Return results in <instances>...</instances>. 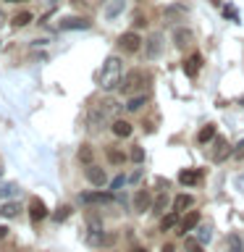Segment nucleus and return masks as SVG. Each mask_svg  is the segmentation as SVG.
<instances>
[{
	"instance_id": "obj_1",
	"label": "nucleus",
	"mask_w": 244,
	"mask_h": 252,
	"mask_svg": "<svg viewBox=\"0 0 244 252\" xmlns=\"http://www.w3.org/2000/svg\"><path fill=\"white\" fill-rule=\"evenodd\" d=\"M118 110H121V105H118L116 100H110V97L97 100L92 105V110H90V129H94V131L105 129V126L118 116Z\"/></svg>"
},
{
	"instance_id": "obj_2",
	"label": "nucleus",
	"mask_w": 244,
	"mask_h": 252,
	"mask_svg": "<svg viewBox=\"0 0 244 252\" xmlns=\"http://www.w3.org/2000/svg\"><path fill=\"white\" fill-rule=\"evenodd\" d=\"M97 84L102 90H113L116 84H121V58H116V55L105 58V63H102V68L97 74Z\"/></svg>"
},
{
	"instance_id": "obj_3",
	"label": "nucleus",
	"mask_w": 244,
	"mask_h": 252,
	"mask_svg": "<svg viewBox=\"0 0 244 252\" xmlns=\"http://www.w3.org/2000/svg\"><path fill=\"white\" fill-rule=\"evenodd\" d=\"M147 84H150V76L145 74V71H131V74L118 84V90H121L123 94H134V92H139L142 87H147Z\"/></svg>"
},
{
	"instance_id": "obj_4",
	"label": "nucleus",
	"mask_w": 244,
	"mask_h": 252,
	"mask_svg": "<svg viewBox=\"0 0 244 252\" xmlns=\"http://www.w3.org/2000/svg\"><path fill=\"white\" fill-rule=\"evenodd\" d=\"M118 47H121L123 53H129V55H134V53H139L142 50V37L137 34V32H123L121 37H118Z\"/></svg>"
},
{
	"instance_id": "obj_5",
	"label": "nucleus",
	"mask_w": 244,
	"mask_h": 252,
	"mask_svg": "<svg viewBox=\"0 0 244 252\" xmlns=\"http://www.w3.org/2000/svg\"><path fill=\"white\" fill-rule=\"evenodd\" d=\"M160 53H163V34L155 32V34H150V39H147L145 55H147V61H155V58H160Z\"/></svg>"
},
{
	"instance_id": "obj_6",
	"label": "nucleus",
	"mask_w": 244,
	"mask_h": 252,
	"mask_svg": "<svg viewBox=\"0 0 244 252\" xmlns=\"http://www.w3.org/2000/svg\"><path fill=\"white\" fill-rule=\"evenodd\" d=\"M84 176H87V181H90L92 187H105L108 184V173L102 171V168H97V165H87V171H84Z\"/></svg>"
},
{
	"instance_id": "obj_7",
	"label": "nucleus",
	"mask_w": 244,
	"mask_h": 252,
	"mask_svg": "<svg viewBox=\"0 0 244 252\" xmlns=\"http://www.w3.org/2000/svg\"><path fill=\"white\" fill-rule=\"evenodd\" d=\"M90 27H92V21L84 19V16H66V19L58 24V29H63V32H68V29H90Z\"/></svg>"
},
{
	"instance_id": "obj_8",
	"label": "nucleus",
	"mask_w": 244,
	"mask_h": 252,
	"mask_svg": "<svg viewBox=\"0 0 244 252\" xmlns=\"http://www.w3.org/2000/svg\"><path fill=\"white\" fill-rule=\"evenodd\" d=\"M200 68H202V55H200V53H192V55L184 61V74H186L189 79H194L197 74H200Z\"/></svg>"
},
{
	"instance_id": "obj_9",
	"label": "nucleus",
	"mask_w": 244,
	"mask_h": 252,
	"mask_svg": "<svg viewBox=\"0 0 244 252\" xmlns=\"http://www.w3.org/2000/svg\"><path fill=\"white\" fill-rule=\"evenodd\" d=\"M213 147H215V150H213V160H226V158L228 155H231V147H228V142L223 139V137H215V139H213Z\"/></svg>"
},
{
	"instance_id": "obj_10",
	"label": "nucleus",
	"mask_w": 244,
	"mask_h": 252,
	"mask_svg": "<svg viewBox=\"0 0 244 252\" xmlns=\"http://www.w3.org/2000/svg\"><path fill=\"white\" fill-rule=\"evenodd\" d=\"M87 242H90L92 247H102V244L108 242V236H105V231H102L100 220H94V223H92V228H90V236H87Z\"/></svg>"
},
{
	"instance_id": "obj_11",
	"label": "nucleus",
	"mask_w": 244,
	"mask_h": 252,
	"mask_svg": "<svg viewBox=\"0 0 244 252\" xmlns=\"http://www.w3.org/2000/svg\"><path fill=\"white\" fill-rule=\"evenodd\" d=\"M150 202H152V197H150L147 189H137V194H134V213H147Z\"/></svg>"
},
{
	"instance_id": "obj_12",
	"label": "nucleus",
	"mask_w": 244,
	"mask_h": 252,
	"mask_svg": "<svg viewBox=\"0 0 244 252\" xmlns=\"http://www.w3.org/2000/svg\"><path fill=\"white\" fill-rule=\"evenodd\" d=\"M82 202H94V205H108V202H113V194L110 192H84L82 194Z\"/></svg>"
},
{
	"instance_id": "obj_13",
	"label": "nucleus",
	"mask_w": 244,
	"mask_h": 252,
	"mask_svg": "<svg viewBox=\"0 0 244 252\" xmlns=\"http://www.w3.org/2000/svg\"><path fill=\"white\" fill-rule=\"evenodd\" d=\"M200 226V213L192 210V213H186L184 218H181V223H179V234H186V231H192V228Z\"/></svg>"
},
{
	"instance_id": "obj_14",
	"label": "nucleus",
	"mask_w": 244,
	"mask_h": 252,
	"mask_svg": "<svg viewBox=\"0 0 244 252\" xmlns=\"http://www.w3.org/2000/svg\"><path fill=\"white\" fill-rule=\"evenodd\" d=\"M173 42H176V47H189L194 42V32L192 29H176L173 32Z\"/></svg>"
},
{
	"instance_id": "obj_15",
	"label": "nucleus",
	"mask_w": 244,
	"mask_h": 252,
	"mask_svg": "<svg viewBox=\"0 0 244 252\" xmlns=\"http://www.w3.org/2000/svg\"><path fill=\"white\" fill-rule=\"evenodd\" d=\"M29 213H31V218H34V220H42L47 216V205L39 200V197H31V200H29Z\"/></svg>"
},
{
	"instance_id": "obj_16",
	"label": "nucleus",
	"mask_w": 244,
	"mask_h": 252,
	"mask_svg": "<svg viewBox=\"0 0 244 252\" xmlns=\"http://www.w3.org/2000/svg\"><path fill=\"white\" fill-rule=\"evenodd\" d=\"M123 8H126V3H123V0H110V3L105 5V11H102V16H105L108 21H113L116 16L123 11Z\"/></svg>"
},
{
	"instance_id": "obj_17",
	"label": "nucleus",
	"mask_w": 244,
	"mask_h": 252,
	"mask_svg": "<svg viewBox=\"0 0 244 252\" xmlns=\"http://www.w3.org/2000/svg\"><path fill=\"white\" fill-rule=\"evenodd\" d=\"M200 176H202L200 171H192V168H186V171H181V173H179V181H181L184 187H194L197 181H200Z\"/></svg>"
},
{
	"instance_id": "obj_18",
	"label": "nucleus",
	"mask_w": 244,
	"mask_h": 252,
	"mask_svg": "<svg viewBox=\"0 0 244 252\" xmlns=\"http://www.w3.org/2000/svg\"><path fill=\"white\" fill-rule=\"evenodd\" d=\"M113 134L116 137H121V139H126V137H131V124L129 121H113Z\"/></svg>"
},
{
	"instance_id": "obj_19",
	"label": "nucleus",
	"mask_w": 244,
	"mask_h": 252,
	"mask_svg": "<svg viewBox=\"0 0 244 252\" xmlns=\"http://www.w3.org/2000/svg\"><path fill=\"white\" fill-rule=\"evenodd\" d=\"M147 105V94H134V97L126 102V110H129V113H137V110H142Z\"/></svg>"
},
{
	"instance_id": "obj_20",
	"label": "nucleus",
	"mask_w": 244,
	"mask_h": 252,
	"mask_svg": "<svg viewBox=\"0 0 244 252\" xmlns=\"http://www.w3.org/2000/svg\"><path fill=\"white\" fill-rule=\"evenodd\" d=\"M19 213H21L19 202H3V205H0V216H3V218H16Z\"/></svg>"
},
{
	"instance_id": "obj_21",
	"label": "nucleus",
	"mask_w": 244,
	"mask_h": 252,
	"mask_svg": "<svg viewBox=\"0 0 244 252\" xmlns=\"http://www.w3.org/2000/svg\"><path fill=\"white\" fill-rule=\"evenodd\" d=\"M176 223H181V218H179V210H173V213H168V216H163V220H160V231H171Z\"/></svg>"
},
{
	"instance_id": "obj_22",
	"label": "nucleus",
	"mask_w": 244,
	"mask_h": 252,
	"mask_svg": "<svg viewBox=\"0 0 244 252\" xmlns=\"http://www.w3.org/2000/svg\"><path fill=\"white\" fill-rule=\"evenodd\" d=\"M213 139H215V126L213 124L202 126V131L197 134V142H200V145H208V142H213Z\"/></svg>"
},
{
	"instance_id": "obj_23",
	"label": "nucleus",
	"mask_w": 244,
	"mask_h": 252,
	"mask_svg": "<svg viewBox=\"0 0 244 252\" xmlns=\"http://www.w3.org/2000/svg\"><path fill=\"white\" fill-rule=\"evenodd\" d=\"M194 205V197L192 194H179L176 200H173V210H186Z\"/></svg>"
},
{
	"instance_id": "obj_24",
	"label": "nucleus",
	"mask_w": 244,
	"mask_h": 252,
	"mask_svg": "<svg viewBox=\"0 0 244 252\" xmlns=\"http://www.w3.org/2000/svg\"><path fill=\"white\" fill-rule=\"evenodd\" d=\"M228 252H244V242L239 234H228Z\"/></svg>"
},
{
	"instance_id": "obj_25",
	"label": "nucleus",
	"mask_w": 244,
	"mask_h": 252,
	"mask_svg": "<svg viewBox=\"0 0 244 252\" xmlns=\"http://www.w3.org/2000/svg\"><path fill=\"white\" fill-rule=\"evenodd\" d=\"M31 21V13L29 11H21V13H16L13 16V19H11V24H13V27L16 29H21V27H27V24Z\"/></svg>"
},
{
	"instance_id": "obj_26",
	"label": "nucleus",
	"mask_w": 244,
	"mask_h": 252,
	"mask_svg": "<svg viewBox=\"0 0 244 252\" xmlns=\"http://www.w3.org/2000/svg\"><path fill=\"white\" fill-rule=\"evenodd\" d=\"M79 160H82L84 165H92L94 153H92V147H90V145H82V147H79Z\"/></svg>"
},
{
	"instance_id": "obj_27",
	"label": "nucleus",
	"mask_w": 244,
	"mask_h": 252,
	"mask_svg": "<svg viewBox=\"0 0 244 252\" xmlns=\"http://www.w3.org/2000/svg\"><path fill=\"white\" fill-rule=\"evenodd\" d=\"M184 250L186 252H205V244L200 239H192V236H189V239L184 242Z\"/></svg>"
},
{
	"instance_id": "obj_28",
	"label": "nucleus",
	"mask_w": 244,
	"mask_h": 252,
	"mask_svg": "<svg viewBox=\"0 0 244 252\" xmlns=\"http://www.w3.org/2000/svg\"><path fill=\"white\" fill-rule=\"evenodd\" d=\"M108 160L116 163V165H121V163L126 160V155L121 153V150H116V147H108Z\"/></svg>"
},
{
	"instance_id": "obj_29",
	"label": "nucleus",
	"mask_w": 244,
	"mask_h": 252,
	"mask_svg": "<svg viewBox=\"0 0 244 252\" xmlns=\"http://www.w3.org/2000/svg\"><path fill=\"white\" fill-rule=\"evenodd\" d=\"M68 216H71V205H61V208L55 210V216H53V218H55V220H66Z\"/></svg>"
},
{
	"instance_id": "obj_30",
	"label": "nucleus",
	"mask_w": 244,
	"mask_h": 252,
	"mask_svg": "<svg viewBox=\"0 0 244 252\" xmlns=\"http://www.w3.org/2000/svg\"><path fill=\"white\" fill-rule=\"evenodd\" d=\"M210 239H213V226H202V228H200V242L208 244Z\"/></svg>"
},
{
	"instance_id": "obj_31",
	"label": "nucleus",
	"mask_w": 244,
	"mask_h": 252,
	"mask_svg": "<svg viewBox=\"0 0 244 252\" xmlns=\"http://www.w3.org/2000/svg\"><path fill=\"white\" fill-rule=\"evenodd\" d=\"M186 13V8H181V5H171V8H165V16L168 19H173V16H184Z\"/></svg>"
},
{
	"instance_id": "obj_32",
	"label": "nucleus",
	"mask_w": 244,
	"mask_h": 252,
	"mask_svg": "<svg viewBox=\"0 0 244 252\" xmlns=\"http://www.w3.org/2000/svg\"><path fill=\"white\" fill-rule=\"evenodd\" d=\"M129 158H131L134 163H142V160H145V150H142V147H134Z\"/></svg>"
},
{
	"instance_id": "obj_33",
	"label": "nucleus",
	"mask_w": 244,
	"mask_h": 252,
	"mask_svg": "<svg viewBox=\"0 0 244 252\" xmlns=\"http://www.w3.org/2000/svg\"><path fill=\"white\" fill-rule=\"evenodd\" d=\"M16 194V184H3L0 187V197H13Z\"/></svg>"
},
{
	"instance_id": "obj_34",
	"label": "nucleus",
	"mask_w": 244,
	"mask_h": 252,
	"mask_svg": "<svg viewBox=\"0 0 244 252\" xmlns=\"http://www.w3.org/2000/svg\"><path fill=\"white\" fill-rule=\"evenodd\" d=\"M165 205H168V194H157V200H155V213H160Z\"/></svg>"
},
{
	"instance_id": "obj_35",
	"label": "nucleus",
	"mask_w": 244,
	"mask_h": 252,
	"mask_svg": "<svg viewBox=\"0 0 244 252\" xmlns=\"http://www.w3.org/2000/svg\"><path fill=\"white\" fill-rule=\"evenodd\" d=\"M223 16H226V19H231V21H239V16H236V11H234L231 5H226V8H223Z\"/></svg>"
},
{
	"instance_id": "obj_36",
	"label": "nucleus",
	"mask_w": 244,
	"mask_h": 252,
	"mask_svg": "<svg viewBox=\"0 0 244 252\" xmlns=\"http://www.w3.org/2000/svg\"><path fill=\"white\" fill-rule=\"evenodd\" d=\"M134 24H137V27H147V21H145L142 13H134Z\"/></svg>"
},
{
	"instance_id": "obj_37",
	"label": "nucleus",
	"mask_w": 244,
	"mask_h": 252,
	"mask_svg": "<svg viewBox=\"0 0 244 252\" xmlns=\"http://www.w3.org/2000/svg\"><path fill=\"white\" fill-rule=\"evenodd\" d=\"M123 181H126L123 176H116V179H113V184H110V189H121V187H123Z\"/></svg>"
},
{
	"instance_id": "obj_38",
	"label": "nucleus",
	"mask_w": 244,
	"mask_h": 252,
	"mask_svg": "<svg viewBox=\"0 0 244 252\" xmlns=\"http://www.w3.org/2000/svg\"><path fill=\"white\" fill-rule=\"evenodd\" d=\"M234 155H236V158H239V155H244V139H242V142H239V145H236V147H234Z\"/></svg>"
},
{
	"instance_id": "obj_39",
	"label": "nucleus",
	"mask_w": 244,
	"mask_h": 252,
	"mask_svg": "<svg viewBox=\"0 0 244 252\" xmlns=\"http://www.w3.org/2000/svg\"><path fill=\"white\" fill-rule=\"evenodd\" d=\"M129 252H147V250H145V247H139V244H134V247H131Z\"/></svg>"
},
{
	"instance_id": "obj_40",
	"label": "nucleus",
	"mask_w": 244,
	"mask_h": 252,
	"mask_svg": "<svg viewBox=\"0 0 244 252\" xmlns=\"http://www.w3.org/2000/svg\"><path fill=\"white\" fill-rule=\"evenodd\" d=\"M5 21H8V19H5V13H3V11H0V29H3V27H5Z\"/></svg>"
},
{
	"instance_id": "obj_41",
	"label": "nucleus",
	"mask_w": 244,
	"mask_h": 252,
	"mask_svg": "<svg viewBox=\"0 0 244 252\" xmlns=\"http://www.w3.org/2000/svg\"><path fill=\"white\" fill-rule=\"evenodd\" d=\"M5 236H8V228H5V226H0V239H5Z\"/></svg>"
},
{
	"instance_id": "obj_42",
	"label": "nucleus",
	"mask_w": 244,
	"mask_h": 252,
	"mask_svg": "<svg viewBox=\"0 0 244 252\" xmlns=\"http://www.w3.org/2000/svg\"><path fill=\"white\" fill-rule=\"evenodd\" d=\"M163 252H176V247H173V244H165V247H163Z\"/></svg>"
},
{
	"instance_id": "obj_43",
	"label": "nucleus",
	"mask_w": 244,
	"mask_h": 252,
	"mask_svg": "<svg viewBox=\"0 0 244 252\" xmlns=\"http://www.w3.org/2000/svg\"><path fill=\"white\" fill-rule=\"evenodd\" d=\"M8 3H24V0H8Z\"/></svg>"
},
{
	"instance_id": "obj_44",
	"label": "nucleus",
	"mask_w": 244,
	"mask_h": 252,
	"mask_svg": "<svg viewBox=\"0 0 244 252\" xmlns=\"http://www.w3.org/2000/svg\"><path fill=\"white\" fill-rule=\"evenodd\" d=\"M239 105H242V108H244V97H242V100H239Z\"/></svg>"
},
{
	"instance_id": "obj_45",
	"label": "nucleus",
	"mask_w": 244,
	"mask_h": 252,
	"mask_svg": "<svg viewBox=\"0 0 244 252\" xmlns=\"http://www.w3.org/2000/svg\"><path fill=\"white\" fill-rule=\"evenodd\" d=\"M210 3H215V5H218V3H220V0H210Z\"/></svg>"
},
{
	"instance_id": "obj_46",
	"label": "nucleus",
	"mask_w": 244,
	"mask_h": 252,
	"mask_svg": "<svg viewBox=\"0 0 244 252\" xmlns=\"http://www.w3.org/2000/svg\"><path fill=\"white\" fill-rule=\"evenodd\" d=\"M0 176H3V168H0Z\"/></svg>"
},
{
	"instance_id": "obj_47",
	"label": "nucleus",
	"mask_w": 244,
	"mask_h": 252,
	"mask_svg": "<svg viewBox=\"0 0 244 252\" xmlns=\"http://www.w3.org/2000/svg\"><path fill=\"white\" fill-rule=\"evenodd\" d=\"M79 3H84V0H79Z\"/></svg>"
}]
</instances>
